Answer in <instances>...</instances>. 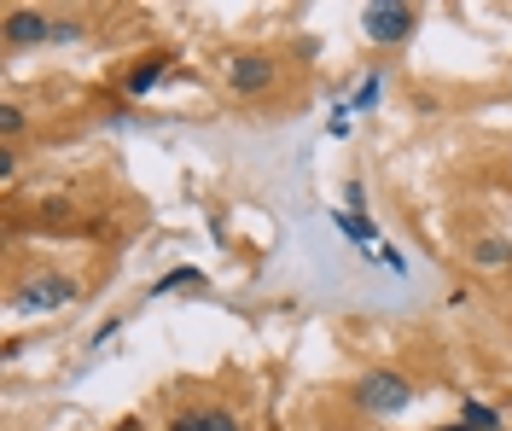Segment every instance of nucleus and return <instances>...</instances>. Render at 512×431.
Returning <instances> with one entry per match:
<instances>
[{"label":"nucleus","instance_id":"obj_1","mask_svg":"<svg viewBox=\"0 0 512 431\" xmlns=\"http://www.w3.org/2000/svg\"><path fill=\"white\" fill-rule=\"evenodd\" d=\"M82 298V280L64 268H30L24 280H12V315H59Z\"/></svg>","mask_w":512,"mask_h":431},{"label":"nucleus","instance_id":"obj_8","mask_svg":"<svg viewBox=\"0 0 512 431\" xmlns=\"http://www.w3.org/2000/svg\"><path fill=\"white\" fill-rule=\"evenodd\" d=\"M472 263L478 268H512V239L507 233H478V239H472Z\"/></svg>","mask_w":512,"mask_h":431},{"label":"nucleus","instance_id":"obj_9","mask_svg":"<svg viewBox=\"0 0 512 431\" xmlns=\"http://www.w3.org/2000/svg\"><path fill=\"white\" fill-rule=\"evenodd\" d=\"M332 222H338V233H344L350 245H361V251H367V245H379V222H373V216H355V210H332Z\"/></svg>","mask_w":512,"mask_h":431},{"label":"nucleus","instance_id":"obj_16","mask_svg":"<svg viewBox=\"0 0 512 431\" xmlns=\"http://www.w3.org/2000/svg\"><path fill=\"white\" fill-rule=\"evenodd\" d=\"M117 332H123V315H111V321H99V327H94V338H88V350H99V344H111Z\"/></svg>","mask_w":512,"mask_h":431},{"label":"nucleus","instance_id":"obj_15","mask_svg":"<svg viewBox=\"0 0 512 431\" xmlns=\"http://www.w3.org/2000/svg\"><path fill=\"white\" fill-rule=\"evenodd\" d=\"M344 210L367 216V187H361V181H344Z\"/></svg>","mask_w":512,"mask_h":431},{"label":"nucleus","instance_id":"obj_21","mask_svg":"<svg viewBox=\"0 0 512 431\" xmlns=\"http://www.w3.org/2000/svg\"><path fill=\"white\" fill-rule=\"evenodd\" d=\"M507 175H512V152H507Z\"/></svg>","mask_w":512,"mask_h":431},{"label":"nucleus","instance_id":"obj_7","mask_svg":"<svg viewBox=\"0 0 512 431\" xmlns=\"http://www.w3.org/2000/svg\"><path fill=\"white\" fill-rule=\"evenodd\" d=\"M204 286H210V280H204V268L181 263V268H169V274H158L146 298H169V292H204Z\"/></svg>","mask_w":512,"mask_h":431},{"label":"nucleus","instance_id":"obj_12","mask_svg":"<svg viewBox=\"0 0 512 431\" xmlns=\"http://www.w3.org/2000/svg\"><path fill=\"white\" fill-rule=\"evenodd\" d=\"M192 414H198V431H245V426H239V414H233V408H222V402L192 408Z\"/></svg>","mask_w":512,"mask_h":431},{"label":"nucleus","instance_id":"obj_14","mask_svg":"<svg viewBox=\"0 0 512 431\" xmlns=\"http://www.w3.org/2000/svg\"><path fill=\"white\" fill-rule=\"evenodd\" d=\"M18 129H24V105H12V100H6V105H0V134L12 140Z\"/></svg>","mask_w":512,"mask_h":431},{"label":"nucleus","instance_id":"obj_2","mask_svg":"<svg viewBox=\"0 0 512 431\" xmlns=\"http://www.w3.org/2000/svg\"><path fill=\"white\" fill-rule=\"evenodd\" d=\"M280 76H286V65H280V53H268V47H233L222 59V82H227L233 100H262V94H274Z\"/></svg>","mask_w":512,"mask_h":431},{"label":"nucleus","instance_id":"obj_18","mask_svg":"<svg viewBox=\"0 0 512 431\" xmlns=\"http://www.w3.org/2000/svg\"><path fill=\"white\" fill-rule=\"evenodd\" d=\"M204 228H210V239H216V245H227V216H216V210H210V222H204Z\"/></svg>","mask_w":512,"mask_h":431},{"label":"nucleus","instance_id":"obj_10","mask_svg":"<svg viewBox=\"0 0 512 431\" xmlns=\"http://www.w3.org/2000/svg\"><path fill=\"white\" fill-rule=\"evenodd\" d=\"M379 100H384V70H367V76H361V88H355V100H350V111H361V117H367Z\"/></svg>","mask_w":512,"mask_h":431},{"label":"nucleus","instance_id":"obj_13","mask_svg":"<svg viewBox=\"0 0 512 431\" xmlns=\"http://www.w3.org/2000/svg\"><path fill=\"white\" fill-rule=\"evenodd\" d=\"M350 117H355L350 105H332V117H326V134H332V140H350V129H355Z\"/></svg>","mask_w":512,"mask_h":431},{"label":"nucleus","instance_id":"obj_19","mask_svg":"<svg viewBox=\"0 0 512 431\" xmlns=\"http://www.w3.org/2000/svg\"><path fill=\"white\" fill-rule=\"evenodd\" d=\"M111 431H146V420H140V414H123V420H117Z\"/></svg>","mask_w":512,"mask_h":431},{"label":"nucleus","instance_id":"obj_5","mask_svg":"<svg viewBox=\"0 0 512 431\" xmlns=\"http://www.w3.org/2000/svg\"><path fill=\"white\" fill-rule=\"evenodd\" d=\"M0 41H6V53L47 47V41H59V18L53 12H35V6H12L6 24H0Z\"/></svg>","mask_w":512,"mask_h":431},{"label":"nucleus","instance_id":"obj_4","mask_svg":"<svg viewBox=\"0 0 512 431\" xmlns=\"http://www.w3.org/2000/svg\"><path fill=\"white\" fill-rule=\"evenodd\" d=\"M414 30H419V6H408V0H367L361 6V35L373 47H402V41H414Z\"/></svg>","mask_w":512,"mask_h":431},{"label":"nucleus","instance_id":"obj_20","mask_svg":"<svg viewBox=\"0 0 512 431\" xmlns=\"http://www.w3.org/2000/svg\"><path fill=\"white\" fill-rule=\"evenodd\" d=\"M437 431H472V426H466V420H448V426H437Z\"/></svg>","mask_w":512,"mask_h":431},{"label":"nucleus","instance_id":"obj_6","mask_svg":"<svg viewBox=\"0 0 512 431\" xmlns=\"http://www.w3.org/2000/svg\"><path fill=\"white\" fill-rule=\"evenodd\" d=\"M175 70V53H163V47H152V53H140V59H128L123 76H117V88H123V100H146L152 88H158L163 76Z\"/></svg>","mask_w":512,"mask_h":431},{"label":"nucleus","instance_id":"obj_3","mask_svg":"<svg viewBox=\"0 0 512 431\" xmlns=\"http://www.w3.org/2000/svg\"><path fill=\"white\" fill-rule=\"evenodd\" d=\"M414 379L402 373V367H367V373H355L350 385V402L361 414H373V420H390V414H402L408 402H414Z\"/></svg>","mask_w":512,"mask_h":431},{"label":"nucleus","instance_id":"obj_17","mask_svg":"<svg viewBox=\"0 0 512 431\" xmlns=\"http://www.w3.org/2000/svg\"><path fill=\"white\" fill-rule=\"evenodd\" d=\"M163 431H198V414L181 408V414H169V420H163Z\"/></svg>","mask_w":512,"mask_h":431},{"label":"nucleus","instance_id":"obj_11","mask_svg":"<svg viewBox=\"0 0 512 431\" xmlns=\"http://www.w3.org/2000/svg\"><path fill=\"white\" fill-rule=\"evenodd\" d=\"M460 420H466L472 431H501V414H495L489 402H478V397H466V402H460Z\"/></svg>","mask_w":512,"mask_h":431}]
</instances>
